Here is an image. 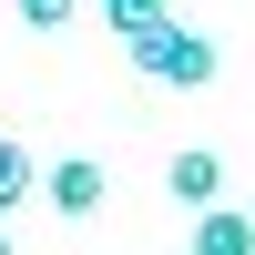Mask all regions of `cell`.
Instances as JSON below:
<instances>
[{
	"mask_svg": "<svg viewBox=\"0 0 255 255\" xmlns=\"http://www.w3.org/2000/svg\"><path fill=\"white\" fill-rule=\"evenodd\" d=\"M41 174H51V163H31V143L0 133V215H20V204L41 194Z\"/></svg>",
	"mask_w": 255,
	"mask_h": 255,
	"instance_id": "obj_5",
	"label": "cell"
},
{
	"mask_svg": "<svg viewBox=\"0 0 255 255\" xmlns=\"http://www.w3.org/2000/svg\"><path fill=\"white\" fill-rule=\"evenodd\" d=\"M163 194H174V204H215V194H225V163L204 153V143H184V153L163 163Z\"/></svg>",
	"mask_w": 255,
	"mask_h": 255,
	"instance_id": "obj_4",
	"label": "cell"
},
{
	"mask_svg": "<svg viewBox=\"0 0 255 255\" xmlns=\"http://www.w3.org/2000/svg\"><path fill=\"white\" fill-rule=\"evenodd\" d=\"M123 51H133L143 82H174V92H204V82H215V41H204L194 20H174V10H163L153 31H133Z\"/></svg>",
	"mask_w": 255,
	"mask_h": 255,
	"instance_id": "obj_1",
	"label": "cell"
},
{
	"mask_svg": "<svg viewBox=\"0 0 255 255\" xmlns=\"http://www.w3.org/2000/svg\"><path fill=\"white\" fill-rule=\"evenodd\" d=\"M0 255H10V225H0Z\"/></svg>",
	"mask_w": 255,
	"mask_h": 255,
	"instance_id": "obj_8",
	"label": "cell"
},
{
	"mask_svg": "<svg viewBox=\"0 0 255 255\" xmlns=\"http://www.w3.org/2000/svg\"><path fill=\"white\" fill-rule=\"evenodd\" d=\"M41 204H51V215H72V225H82V215H102V204H113V174H102L92 153H61L51 174H41Z\"/></svg>",
	"mask_w": 255,
	"mask_h": 255,
	"instance_id": "obj_2",
	"label": "cell"
},
{
	"mask_svg": "<svg viewBox=\"0 0 255 255\" xmlns=\"http://www.w3.org/2000/svg\"><path fill=\"white\" fill-rule=\"evenodd\" d=\"M184 255H255V215H245V204H194Z\"/></svg>",
	"mask_w": 255,
	"mask_h": 255,
	"instance_id": "obj_3",
	"label": "cell"
},
{
	"mask_svg": "<svg viewBox=\"0 0 255 255\" xmlns=\"http://www.w3.org/2000/svg\"><path fill=\"white\" fill-rule=\"evenodd\" d=\"M72 10H82V0H20V20H31V31H72Z\"/></svg>",
	"mask_w": 255,
	"mask_h": 255,
	"instance_id": "obj_7",
	"label": "cell"
},
{
	"mask_svg": "<svg viewBox=\"0 0 255 255\" xmlns=\"http://www.w3.org/2000/svg\"><path fill=\"white\" fill-rule=\"evenodd\" d=\"M163 10H174V0H102V31H113V41H133V31H153Z\"/></svg>",
	"mask_w": 255,
	"mask_h": 255,
	"instance_id": "obj_6",
	"label": "cell"
}]
</instances>
